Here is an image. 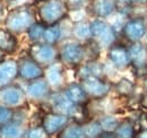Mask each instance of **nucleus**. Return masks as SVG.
I'll list each match as a JSON object with an SVG mask.
<instances>
[{"label": "nucleus", "mask_w": 147, "mask_h": 138, "mask_svg": "<svg viewBox=\"0 0 147 138\" xmlns=\"http://www.w3.org/2000/svg\"><path fill=\"white\" fill-rule=\"evenodd\" d=\"M35 14L34 10L27 6L22 5L16 8H13L5 18V27L11 31L15 34L27 32L32 24H34Z\"/></svg>", "instance_id": "1"}, {"label": "nucleus", "mask_w": 147, "mask_h": 138, "mask_svg": "<svg viewBox=\"0 0 147 138\" xmlns=\"http://www.w3.org/2000/svg\"><path fill=\"white\" fill-rule=\"evenodd\" d=\"M40 22L47 26L59 24L69 15L65 0H41L36 7Z\"/></svg>", "instance_id": "2"}, {"label": "nucleus", "mask_w": 147, "mask_h": 138, "mask_svg": "<svg viewBox=\"0 0 147 138\" xmlns=\"http://www.w3.org/2000/svg\"><path fill=\"white\" fill-rule=\"evenodd\" d=\"M86 58L85 45L78 41H69L59 49V61L63 66L79 67Z\"/></svg>", "instance_id": "3"}, {"label": "nucleus", "mask_w": 147, "mask_h": 138, "mask_svg": "<svg viewBox=\"0 0 147 138\" xmlns=\"http://www.w3.org/2000/svg\"><path fill=\"white\" fill-rule=\"evenodd\" d=\"M51 110L53 112L67 116L69 118L77 119V117H83V108L74 104L71 101L68 100V97L65 95L63 92L55 91L52 92L48 99Z\"/></svg>", "instance_id": "4"}, {"label": "nucleus", "mask_w": 147, "mask_h": 138, "mask_svg": "<svg viewBox=\"0 0 147 138\" xmlns=\"http://www.w3.org/2000/svg\"><path fill=\"white\" fill-rule=\"evenodd\" d=\"M93 41L100 48H110L115 43L117 40V32L115 28L105 22L104 19L95 18L91 22Z\"/></svg>", "instance_id": "5"}, {"label": "nucleus", "mask_w": 147, "mask_h": 138, "mask_svg": "<svg viewBox=\"0 0 147 138\" xmlns=\"http://www.w3.org/2000/svg\"><path fill=\"white\" fill-rule=\"evenodd\" d=\"M146 33V20H145V17H142V16L129 17L121 27V34L130 43L143 41Z\"/></svg>", "instance_id": "6"}, {"label": "nucleus", "mask_w": 147, "mask_h": 138, "mask_svg": "<svg viewBox=\"0 0 147 138\" xmlns=\"http://www.w3.org/2000/svg\"><path fill=\"white\" fill-rule=\"evenodd\" d=\"M28 55L42 67H48L51 64L58 61L59 50L55 48V45L47 44L44 42L33 43L30 48Z\"/></svg>", "instance_id": "7"}, {"label": "nucleus", "mask_w": 147, "mask_h": 138, "mask_svg": "<svg viewBox=\"0 0 147 138\" xmlns=\"http://www.w3.org/2000/svg\"><path fill=\"white\" fill-rule=\"evenodd\" d=\"M80 84L87 93L88 97L93 100H102L107 97L112 89V85L107 79L96 76H87L82 78Z\"/></svg>", "instance_id": "8"}, {"label": "nucleus", "mask_w": 147, "mask_h": 138, "mask_svg": "<svg viewBox=\"0 0 147 138\" xmlns=\"http://www.w3.org/2000/svg\"><path fill=\"white\" fill-rule=\"evenodd\" d=\"M26 93L20 86L16 84H9L2 86L0 89V102L1 104L11 108L19 109L26 101Z\"/></svg>", "instance_id": "9"}, {"label": "nucleus", "mask_w": 147, "mask_h": 138, "mask_svg": "<svg viewBox=\"0 0 147 138\" xmlns=\"http://www.w3.org/2000/svg\"><path fill=\"white\" fill-rule=\"evenodd\" d=\"M18 76L30 83L44 77V68L28 55L18 61Z\"/></svg>", "instance_id": "10"}, {"label": "nucleus", "mask_w": 147, "mask_h": 138, "mask_svg": "<svg viewBox=\"0 0 147 138\" xmlns=\"http://www.w3.org/2000/svg\"><path fill=\"white\" fill-rule=\"evenodd\" d=\"M69 117L57 113V112H49L45 113L42 117L41 120V127L44 129V131L49 136H55L58 135L68 123H69Z\"/></svg>", "instance_id": "11"}, {"label": "nucleus", "mask_w": 147, "mask_h": 138, "mask_svg": "<svg viewBox=\"0 0 147 138\" xmlns=\"http://www.w3.org/2000/svg\"><path fill=\"white\" fill-rule=\"evenodd\" d=\"M25 93L30 100L41 102V101H47L49 99L50 94L52 93V89L49 83L47 82V79L42 77L36 80L30 82L25 89Z\"/></svg>", "instance_id": "12"}, {"label": "nucleus", "mask_w": 147, "mask_h": 138, "mask_svg": "<svg viewBox=\"0 0 147 138\" xmlns=\"http://www.w3.org/2000/svg\"><path fill=\"white\" fill-rule=\"evenodd\" d=\"M88 13L93 17L104 19L118 12L117 0H92L87 7Z\"/></svg>", "instance_id": "13"}, {"label": "nucleus", "mask_w": 147, "mask_h": 138, "mask_svg": "<svg viewBox=\"0 0 147 138\" xmlns=\"http://www.w3.org/2000/svg\"><path fill=\"white\" fill-rule=\"evenodd\" d=\"M108 57L112 66L119 70H125L131 66L128 48L122 44L114 43L113 45H111L108 51Z\"/></svg>", "instance_id": "14"}, {"label": "nucleus", "mask_w": 147, "mask_h": 138, "mask_svg": "<svg viewBox=\"0 0 147 138\" xmlns=\"http://www.w3.org/2000/svg\"><path fill=\"white\" fill-rule=\"evenodd\" d=\"M44 78L49 83L52 92L59 91L65 84V70L60 61H55L44 69Z\"/></svg>", "instance_id": "15"}, {"label": "nucleus", "mask_w": 147, "mask_h": 138, "mask_svg": "<svg viewBox=\"0 0 147 138\" xmlns=\"http://www.w3.org/2000/svg\"><path fill=\"white\" fill-rule=\"evenodd\" d=\"M131 66L136 69H144L147 67V45L143 42L130 43L128 47Z\"/></svg>", "instance_id": "16"}, {"label": "nucleus", "mask_w": 147, "mask_h": 138, "mask_svg": "<svg viewBox=\"0 0 147 138\" xmlns=\"http://www.w3.org/2000/svg\"><path fill=\"white\" fill-rule=\"evenodd\" d=\"M62 92L65 93V95L68 97L69 101H71L74 104L78 106H85L90 101L87 93L85 92L80 83H71L65 87Z\"/></svg>", "instance_id": "17"}, {"label": "nucleus", "mask_w": 147, "mask_h": 138, "mask_svg": "<svg viewBox=\"0 0 147 138\" xmlns=\"http://www.w3.org/2000/svg\"><path fill=\"white\" fill-rule=\"evenodd\" d=\"M18 76V62L15 60L0 61V86L13 83Z\"/></svg>", "instance_id": "18"}, {"label": "nucleus", "mask_w": 147, "mask_h": 138, "mask_svg": "<svg viewBox=\"0 0 147 138\" xmlns=\"http://www.w3.org/2000/svg\"><path fill=\"white\" fill-rule=\"evenodd\" d=\"M18 48V40L15 33L6 27H0V52L11 54Z\"/></svg>", "instance_id": "19"}, {"label": "nucleus", "mask_w": 147, "mask_h": 138, "mask_svg": "<svg viewBox=\"0 0 147 138\" xmlns=\"http://www.w3.org/2000/svg\"><path fill=\"white\" fill-rule=\"evenodd\" d=\"M73 35L78 42H88L93 40L91 22L78 20L73 26Z\"/></svg>", "instance_id": "20"}, {"label": "nucleus", "mask_w": 147, "mask_h": 138, "mask_svg": "<svg viewBox=\"0 0 147 138\" xmlns=\"http://www.w3.org/2000/svg\"><path fill=\"white\" fill-rule=\"evenodd\" d=\"M25 135V131L22 124L16 121H11L0 129V136L2 138H22Z\"/></svg>", "instance_id": "21"}, {"label": "nucleus", "mask_w": 147, "mask_h": 138, "mask_svg": "<svg viewBox=\"0 0 147 138\" xmlns=\"http://www.w3.org/2000/svg\"><path fill=\"white\" fill-rule=\"evenodd\" d=\"M61 39H62V28L60 26V23L47 26L44 37H43L44 43L51 44V45H57L61 41Z\"/></svg>", "instance_id": "22"}, {"label": "nucleus", "mask_w": 147, "mask_h": 138, "mask_svg": "<svg viewBox=\"0 0 147 138\" xmlns=\"http://www.w3.org/2000/svg\"><path fill=\"white\" fill-rule=\"evenodd\" d=\"M114 134H115L117 138H135L137 135L132 121L128 120V119L119 122L118 127L114 130Z\"/></svg>", "instance_id": "23"}, {"label": "nucleus", "mask_w": 147, "mask_h": 138, "mask_svg": "<svg viewBox=\"0 0 147 138\" xmlns=\"http://www.w3.org/2000/svg\"><path fill=\"white\" fill-rule=\"evenodd\" d=\"M57 138H84L83 126L78 122L68 123L59 134Z\"/></svg>", "instance_id": "24"}, {"label": "nucleus", "mask_w": 147, "mask_h": 138, "mask_svg": "<svg viewBox=\"0 0 147 138\" xmlns=\"http://www.w3.org/2000/svg\"><path fill=\"white\" fill-rule=\"evenodd\" d=\"M45 28H47V25L43 24L42 22H35L34 24H32L31 27H30V28L27 30V32H26L28 39H30V41L33 42V43L43 42Z\"/></svg>", "instance_id": "25"}, {"label": "nucleus", "mask_w": 147, "mask_h": 138, "mask_svg": "<svg viewBox=\"0 0 147 138\" xmlns=\"http://www.w3.org/2000/svg\"><path fill=\"white\" fill-rule=\"evenodd\" d=\"M83 130H84V138H98L100 135L104 131L98 120L86 122L83 126Z\"/></svg>", "instance_id": "26"}, {"label": "nucleus", "mask_w": 147, "mask_h": 138, "mask_svg": "<svg viewBox=\"0 0 147 138\" xmlns=\"http://www.w3.org/2000/svg\"><path fill=\"white\" fill-rule=\"evenodd\" d=\"M114 87L115 91L122 96H130L135 92V84L128 78H121Z\"/></svg>", "instance_id": "27"}, {"label": "nucleus", "mask_w": 147, "mask_h": 138, "mask_svg": "<svg viewBox=\"0 0 147 138\" xmlns=\"http://www.w3.org/2000/svg\"><path fill=\"white\" fill-rule=\"evenodd\" d=\"M15 111L11 108H8L3 104H0V127L14 121Z\"/></svg>", "instance_id": "28"}, {"label": "nucleus", "mask_w": 147, "mask_h": 138, "mask_svg": "<svg viewBox=\"0 0 147 138\" xmlns=\"http://www.w3.org/2000/svg\"><path fill=\"white\" fill-rule=\"evenodd\" d=\"M92 0H65L66 6L69 10V13H75V12H80L85 8L88 7Z\"/></svg>", "instance_id": "29"}, {"label": "nucleus", "mask_w": 147, "mask_h": 138, "mask_svg": "<svg viewBox=\"0 0 147 138\" xmlns=\"http://www.w3.org/2000/svg\"><path fill=\"white\" fill-rule=\"evenodd\" d=\"M100 123L103 128L104 131H114L115 128L118 127L120 120H118L113 116H104L102 119H100Z\"/></svg>", "instance_id": "30"}, {"label": "nucleus", "mask_w": 147, "mask_h": 138, "mask_svg": "<svg viewBox=\"0 0 147 138\" xmlns=\"http://www.w3.org/2000/svg\"><path fill=\"white\" fill-rule=\"evenodd\" d=\"M50 136L44 131V129L41 126H36V127H32L27 134H26V138H49Z\"/></svg>", "instance_id": "31"}, {"label": "nucleus", "mask_w": 147, "mask_h": 138, "mask_svg": "<svg viewBox=\"0 0 147 138\" xmlns=\"http://www.w3.org/2000/svg\"><path fill=\"white\" fill-rule=\"evenodd\" d=\"M98 138H117L114 131H103Z\"/></svg>", "instance_id": "32"}, {"label": "nucleus", "mask_w": 147, "mask_h": 138, "mask_svg": "<svg viewBox=\"0 0 147 138\" xmlns=\"http://www.w3.org/2000/svg\"><path fill=\"white\" fill-rule=\"evenodd\" d=\"M140 105H142L144 109L147 110V91L143 94V96H142V99H140Z\"/></svg>", "instance_id": "33"}, {"label": "nucleus", "mask_w": 147, "mask_h": 138, "mask_svg": "<svg viewBox=\"0 0 147 138\" xmlns=\"http://www.w3.org/2000/svg\"><path fill=\"white\" fill-rule=\"evenodd\" d=\"M135 138H147V128L143 129V130H140V131L136 135V137Z\"/></svg>", "instance_id": "34"}, {"label": "nucleus", "mask_w": 147, "mask_h": 138, "mask_svg": "<svg viewBox=\"0 0 147 138\" xmlns=\"http://www.w3.org/2000/svg\"><path fill=\"white\" fill-rule=\"evenodd\" d=\"M132 6H142V5H146L147 0H130Z\"/></svg>", "instance_id": "35"}, {"label": "nucleus", "mask_w": 147, "mask_h": 138, "mask_svg": "<svg viewBox=\"0 0 147 138\" xmlns=\"http://www.w3.org/2000/svg\"><path fill=\"white\" fill-rule=\"evenodd\" d=\"M143 42H144V43H145V44L147 45V33H146V35H145V37L143 39Z\"/></svg>", "instance_id": "36"}, {"label": "nucleus", "mask_w": 147, "mask_h": 138, "mask_svg": "<svg viewBox=\"0 0 147 138\" xmlns=\"http://www.w3.org/2000/svg\"><path fill=\"white\" fill-rule=\"evenodd\" d=\"M2 16V5H1V2H0V18Z\"/></svg>", "instance_id": "37"}, {"label": "nucleus", "mask_w": 147, "mask_h": 138, "mask_svg": "<svg viewBox=\"0 0 147 138\" xmlns=\"http://www.w3.org/2000/svg\"><path fill=\"white\" fill-rule=\"evenodd\" d=\"M144 17H145V20H146V24H147V12H146V14H145V16H144Z\"/></svg>", "instance_id": "38"}, {"label": "nucleus", "mask_w": 147, "mask_h": 138, "mask_svg": "<svg viewBox=\"0 0 147 138\" xmlns=\"http://www.w3.org/2000/svg\"><path fill=\"white\" fill-rule=\"evenodd\" d=\"M9 1H14V0H9Z\"/></svg>", "instance_id": "39"}, {"label": "nucleus", "mask_w": 147, "mask_h": 138, "mask_svg": "<svg viewBox=\"0 0 147 138\" xmlns=\"http://www.w3.org/2000/svg\"><path fill=\"white\" fill-rule=\"evenodd\" d=\"M146 120H147V117H146Z\"/></svg>", "instance_id": "40"}, {"label": "nucleus", "mask_w": 147, "mask_h": 138, "mask_svg": "<svg viewBox=\"0 0 147 138\" xmlns=\"http://www.w3.org/2000/svg\"><path fill=\"white\" fill-rule=\"evenodd\" d=\"M146 5H147V1H146Z\"/></svg>", "instance_id": "41"}]
</instances>
